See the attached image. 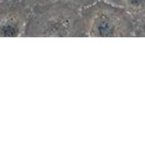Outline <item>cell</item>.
Instances as JSON below:
<instances>
[{
    "label": "cell",
    "mask_w": 145,
    "mask_h": 145,
    "mask_svg": "<svg viewBox=\"0 0 145 145\" xmlns=\"http://www.w3.org/2000/svg\"><path fill=\"white\" fill-rule=\"evenodd\" d=\"M81 8L68 0L31 7L24 37H84Z\"/></svg>",
    "instance_id": "6da1fadb"
},
{
    "label": "cell",
    "mask_w": 145,
    "mask_h": 145,
    "mask_svg": "<svg viewBox=\"0 0 145 145\" xmlns=\"http://www.w3.org/2000/svg\"><path fill=\"white\" fill-rule=\"evenodd\" d=\"M80 16L84 37H135L132 14L108 0H99L81 8Z\"/></svg>",
    "instance_id": "7a4b0ae2"
},
{
    "label": "cell",
    "mask_w": 145,
    "mask_h": 145,
    "mask_svg": "<svg viewBox=\"0 0 145 145\" xmlns=\"http://www.w3.org/2000/svg\"><path fill=\"white\" fill-rule=\"evenodd\" d=\"M31 9L22 0H1L0 37H24Z\"/></svg>",
    "instance_id": "3957f363"
},
{
    "label": "cell",
    "mask_w": 145,
    "mask_h": 145,
    "mask_svg": "<svg viewBox=\"0 0 145 145\" xmlns=\"http://www.w3.org/2000/svg\"><path fill=\"white\" fill-rule=\"evenodd\" d=\"M127 9L131 14L145 7V0H108Z\"/></svg>",
    "instance_id": "277c9868"
},
{
    "label": "cell",
    "mask_w": 145,
    "mask_h": 145,
    "mask_svg": "<svg viewBox=\"0 0 145 145\" xmlns=\"http://www.w3.org/2000/svg\"><path fill=\"white\" fill-rule=\"evenodd\" d=\"M135 25V37H145V7L132 14Z\"/></svg>",
    "instance_id": "5b68a950"
},
{
    "label": "cell",
    "mask_w": 145,
    "mask_h": 145,
    "mask_svg": "<svg viewBox=\"0 0 145 145\" xmlns=\"http://www.w3.org/2000/svg\"><path fill=\"white\" fill-rule=\"evenodd\" d=\"M70 2H71L72 3L76 4V6L80 7V8H82V7H85V6H88V5H90L99 0H68Z\"/></svg>",
    "instance_id": "8992f818"
},
{
    "label": "cell",
    "mask_w": 145,
    "mask_h": 145,
    "mask_svg": "<svg viewBox=\"0 0 145 145\" xmlns=\"http://www.w3.org/2000/svg\"><path fill=\"white\" fill-rule=\"evenodd\" d=\"M22 1H24L28 6H30L31 8L32 6L37 5V4H42V3L56 1V0H22Z\"/></svg>",
    "instance_id": "52a82bcc"
},
{
    "label": "cell",
    "mask_w": 145,
    "mask_h": 145,
    "mask_svg": "<svg viewBox=\"0 0 145 145\" xmlns=\"http://www.w3.org/2000/svg\"><path fill=\"white\" fill-rule=\"evenodd\" d=\"M0 1H1V0H0Z\"/></svg>",
    "instance_id": "ba28073f"
}]
</instances>
